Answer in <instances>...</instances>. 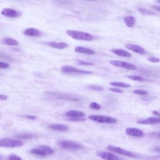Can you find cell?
<instances>
[{
	"mask_svg": "<svg viewBox=\"0 0 160 160\" xmlns=\"http://www.w3.org/2000/svg\"><path fill=\"white\" fill-rule=\"evenodd\" d=\"M2 42L5 45H7L9 46H17L19 44V43L16 41V39L11 38H5L3 39Z\"/></svg>",
	"mask_w": 160,
	"mask_h": 160,
	"instance_id": "obj_22",
	"label": "cell"
},
{
	"mask_svg": "<svg viewBox=\"0 0 160 160\" xmlns=\"http://www.w3.org/2000/svg\"><path fill=\"white\" fill-rule=\"evenodd\" d=\"M88 118L92 121H94L100 123H117V119L114 118L103 116V115H90Z\"/></svg>",
	"mask_w": 160,
	"mask_h": 160,
	"instance_id": "obj_4",
	"label": "cell"
},
{
	"mask_svg": "<svg viewBox=\"0 0 160 160\" xmlns=\"http://www.w3.org/2000/svg\"><path fill=\"white\" fill-rule=\"evenodd\" d=\"M66 33L71 38L76 40H79V41L91 42L94 39V36L91 34L86 32L75 30H67Z\"/></svg>",
	"mask_w": 160,
	"mask_h": 160,
	"instance_id": "obj_1",
	"label": "cell"
},
{
	"mask_svg": "<svg viewBox=\"0 0 160 160\" xmlns=\"http://www.w3.org/2000/svg\"><path fill=\"white\" fill-rule=\"evenodd\" d=\"M148 61L151 63H159L160 62V59L155 57H150L148 58Z\"/></svg>",
	"mask_w": 160,
	"mask_h": 160,
	"instance_id": "obj_34",
	"label": "cell"
},
{
	"mask_svg": "<svg viewBox=\"0 0 160 160\" xmlns=\"http://www.w3.org/2000/svg\"><path fill=\"white\" fill-rule=\"evenodd\" d=\"M128 78L130 79L134 80V81H138V82H142L143 81L144 78L140 76H138V75H130L128 76Z\"/></svg>",
	"mask_w": 160,
	"mask_h": 160,
	"instance_id": "obj_27",
	"label": "cell"
},
{
	"mask_svg": "<svg viewBox=\"0 0 160 160\" xmlns=\"http://www.w3.org/2000/svg\"><path fill=\"white\" fill-rule=\"evenodd\" d=\"M78 64L81 65H85V66H88V65H94L93 63H90V62H86L84 61H81V60H79V61L78 62Z\"/></svg>",
	"mask_w": 160,
	"mask_h": 160,
	"instance_id": "obj_35",
	"label": "cell"
},
{
	"mask_svg": "<svg viewBox=\"0 0 160 160\" xmlns=\"http://www.w3.org/2000/svg\"><path fill=\"white\" fill-rule=\"evenodd\" d=\"M22 117L25 118H27V119H31V120H34V119H36L37 118L36 116H32V115H23Z\"/></svg>",
	"mask_w": 160,
	"mask_h": 160,
	"instance_id": "obj_37",
	"label": "cell"
},
{
	"mask_svg": "<svg viewBox=\"0 0 160 160\" xmlns=\"http://www.w3.org/2000/svg\"><path fill=\"white\" fill-rule=\"evenodd\" d=\"M153 8L160 12V6H153Z\"/></svg>",
	"mask_w": 160,
	"mask_h": 160,
	"instance_id": "obj_41",
	"label": "cell"
},
{
	"mask_svg": "<svg viewBox=\"0 0 160 160\" xmlns=\"http://www.w3.org/2000/svg\"><path fill=\"white\" fill-rule=\"evenodd\" d=\"M125 132L127 135L133 137L142 138L145 136V133L142 130L136 128H127Z\"/></svg>",
	"mask_w": 160,
	"mask_h": 160,
	"instance_id": "obj_9",
	"label": "cell"
},
{
	"mask_svg": "<svg viewBox=\"0 0 160 160\" xmlns=\"http://www.w3.org/2000/svg\"><path fill=\"white\" fill-rule=\"evenodd\" d=\"M111 51L118 55L119 56H123V57H125V58H130L131 57V54L130 53H129L127 51H125L123 49H112L111 50Z\"/></svg>",
	"mask_w": 160,
	"mask_h": 160,
	"instance_id": "obj_16",
	"label": "cell"
},
{
	"mask_svg": "<svg viewBox=\"0 0 160 160\" xmlns=\"http://www.w3.org/2000/svg\"><path fill=\"white\" fill-rule=\"evenodd\" d=\"M88 88L93 90V91H103V88L100 86H98V85H89L88 86Z\"/></svg>",
	"mask_w": 160,
	"mask_h": 160,
	"instance_id": "obj_28",
	"label": "cell"
},
{
	"mask_svg": "<svg viewBox=\"0 0 160 160\" xmlns=\"http://www.w3.org/2000/svg\"><path fill=\"white\" fill-rule=\"evenodd\" d=\"M153 114L156 116H160V113L159 112H158L157 111H153Z\"/></svg>",
	"mask_w": 160,
	"mask_h": 160,
	"instance_id": "obj_40",
	"label": "cell"
},
{
	"mask_svg": "<svg viewBox=\"0 0 160 160\" xmlns=\"http://www.w3.org/2000/svg\"><path fill=\"white\" fill-rule=\"evenodd\" d=\"M125 47L128 49L129 50H131L132 51H134L138 54H145L146 53L145 50L142 48V46H138L137 45H133V44H126L125 45Z\"/></svg>",
	"mask_w": 160,
	"mask_h": 160,
	"instance_id": "obj_13",
	"label": "cell"
},
{
	"mask_svg": "<svg viewBox=\"0 0 160 160\" xmlns=\"http://www.w3.org/2000/svg\"><path fill=\"white\" fill-rule=\"evenodd\" d=\"M49 128L50 129L56 130V131H65L68 130V127L65 125L62 124H52L49 125Z\"/></svg>",
	"mask_w": 160,
	"mask_h": 160,
	"instance_id": "obj_19",
	"label": "cell"
},
{
	"mask_svg": "<svg viewBox=\"0 0 160 160\" xmlns=\"http://www.w3.org/2000/svg\"><path fill=\"white\" fill-rule=\"evenodd\" d=\"M110 63L113 66L122 68L128 70H135L137 69V67L134 65L125 62L118 61V60H111Z\"/></svg>",
	"mask_w": 160,
	"mask_h": 160,
	"instance_id": "obj_7",
	"label": "cell"
},
{
	"mask_svg": "<svg viewBox=\"0 0 160 160\" xmlns=\"http://www.w3.org/2000/svg\"><path fill=\"white\" fill-rule=\"evenodd\" d=\"M109 90H110L111 91H113L114 93H123V91L122 90H121L120 88H110Z\"/></svg>",
	"mask_w": 160,
	"mask_h": 160,
	"instance_id": "obj_33",
	"label": "cell"
},
{
	"mask_svg": "<svg viewBox=\"0 0 160 160\" xmlns=\"http://www.w3.org/2000/svg\"><path fill=\"white\" fill-rule=\"evenodd\" d=\"M8 160H22L21 157H19L15 154H11L8 156Z\"/></svg>",
	"mask_w": 160,
	"mask_h": 160,
	"instance_id": "obj_31",
	"label": "cell"
},
{
	"mask_svg": "<svg viewBox=\"0 0 160 160\" xmlns=\"http://www.w3.org/2000/svg\"><path fill=\"white\" fill-rule=\"evenodd\" d=\"M88 1H96V0H88Z\"/></svg>",
	"mask_w": 160,
	"mask_h": 160,
	"instance_id": "obj_46",
	"label": "cell"
},
{
	"mask_svg": "<svg viewBox=\"0 0 160 160\" xmlns=\"http://www.w3.org/2000/svg\"><path fill=\"white\" fill-rule=\"evenodd\" d=\"M124 22L128 27L132 28L134 26L135 24L136 19L132 16H127L125 18H124Z\"/></svg>",
	"mask_w": 160,
	"mask_h": 160,
	"instance_id": "obj_20",
	"label": "cell"
},
{
	"mask_svg": "<svg viewBox=\"0 0 160 160\" xmlns=\"http://www.w3.org/2000/svg\"><path fill=\"white\" fill-rule=\"evenodd\" d=\"M110 84L111 86L115 87H120V88H128L130 87V85L123 82H111Z\"/></svg>",
	"mask_w": 160,
	"mask_h": 160,
	"instance_id": "obj_23",
	"label": "cell"
},
{
	"mask_svg": "<svg viewBox=\"0 0 160 160\" xmlns=\"http://www.w3.org/2000/svg\"><path fill=\"white\" fill-rule=\"evenodd\" d=\"M58 145L66 150H71V151H76L81 150L83 148V146L77 142L70 141V140H63V141H60L58 142Z\"/></svg>",
	"mask_w": 160,
	"mask_h": 160,
	"instance_id": "obj_2",
	"label": "cell"
},
{
	"mask_svg": "<svg viewBox=\"0 0 160 160\" xmlns=\"http://www.w3.org/2000/svg\"><path fill=\"white\" fill-rule=\"evenodd\" d=\"M10 67V65L8 63H4V62H0V68H3V69H6Z\"/></svg>",
	"mask_w": 160,
	"mask_h": 160,
	"instance_id": "obj_36",
	"label": "cell"
},
{
	"mask_svg": "<svg viewBox=\"0 0 160 160\" xmlns=\"http://www.w3.org/2000/svg\"><path fill=\"white\" fill-rule=\"evenodd\" d=\"M156 151H160V148H156L155 149Z\"/></svg>",
	"mask_w": 160,
	"mask_h": 160,
	"instance_id": "obj_43",
	"label": "cell"
},
{
	"mask_svg": "<svg viewBox=\"0 0 160 160\" xmlns=\"http://www.w3.org/2000/svg\"><path fill=\"white\" fill-rule=\"evenodd\" d=\"M138 124L146 125H152L160 123V116L155 117H149L146 119H142L137 122Z\"/></svg>",
	"mask_w": 160,
	"mask_h": 160,
	"instance_id": "obj_10",
	"label": "cell"
},
{
	"mask_svg": "<svg viewBox=\"0 0 160 160\" xmlns=\"http://www.w3.org/2000/svg\"><path fill=\"white\" fill-rule=\"evenodd\" d=\"M138 10L140 12V13H142L143 15H154V14H155V13L154 12L148 10L146 9L143 8H139Z\"/></svg>",
	"mask_w": 160,
	"mask_h": 160,
	"instance_id": "obj_26",
	"label": "cell"
},
{
	"mask_svg": "<svg viewBox=\"0 0 160 160\" xmlns=\"http://www.w3.org/2000/svg\"><path fill=\"white\" fill-rule=\"evenodd\" d=\"M47 94H48L49 95L53 96L58 99H65V100H68V101H71V102H79L80 100V98H78L77 96L74 95V94H67L50 93V92H48Z\"/></svg>",
	"mask_w": 160,
	"mask_h": 160,
	"instance_id": "obj_5",
	"label": "cell"
},
{
	"mask_svg": "<svg viewBox=\"0 0 160 160\" xmlns=\"http://www.w3.org/2000/svg\"><path fill=\"white\" fill-rule=\"evenodd\" d=\"M46 44L50 47L56 48V49H59V50L65 49L68 47V45L63 42H48L46 43Z\"/></svg>",
	"mask_w": 160,
	"mask_h": 160,
	"instance_id": "obj_14",
	"label": "cell"
},
{
	"mask_svg": "<svg viewBox=\"0 0 160 160\" xmlns=\"http://www.w3.org/2000/svg\"><path fill=\"white\" fill-rule=\"evenodd\" d=\"M15 137L17 138H21V139H31L34 137V135L30 133H19L15 135Z\"/></svg>",
	"mask_w": 160,
	"mask_h": 160,
	"instance_id": "obj_24",
	"label": "cell"
},
{
	"mask_svg": "<svg viewBox=\"0 0 160 160\" xmlns=\"http://www.w3.org/2000/svg\"><path fill=\"white\" fill-rule=\"evenodd\" d=\"M158 137H159L160 138V132H159L158 133Z\"/></svg>",
	"mask_w": 160,
	"mask_h": 160,
	"instance_id": "obj_44",
	"label": "cell"
},
{
	"mask_svg": "<svg viewBox=\"0 0 160 160\" xmlns=\"http://www.w3.org/2000/svg\"><path fill=\"white\" fill-rule=\"evenodd\" d=\"M157 2H158V3H160V0H157Z\"/></svg>",
	"mask_w": 160,
	"mask_h": 160,
	"instance_id": "obj_45",
	"label": "cell"
},
{
	"mask_svg": "<svg viewBox=\"0 0 160 160\" xmlns=\"http://www.w3.org/2000/svg\"><path fill=\"white\" fill-rule=\"evenodd\" d=\"M96 155L105 160H119L118 156L111 153L101 151L96 153Z\"/></svg>",
	"mask_w": 160,
	"mask_h": 160,
	"instance_id": "obj_11",
	"label": "cell"
},
{
	"mask_svg": "<svg viewBox=\"0 0 160 160\" xmlns=\"http://www.w3.org/2000/svg\"><path fill=\"white\" fill-rule=\"evenodd\" d=\"M86 119L84 117H78V118H70V120L73 122H83Z\"/></svg>",
	"mask_w": 160,
	"mask_h": 160,
	"instance_id": "obj_32",
	"label": "cell"
},
{
	"mask_svg": "<svg viewBox=\"0 0 160 160\" xmlns=\"http://www.w3.org/2000/svg\"><path fill=\"white\" fill-rule=\"evenodd\" d=\"M2 158V156H0V159H1Z\"/></svg>",
	"mask_w": 160,
	"mask_h": 160,
	"instance_id": "obj_47",
	"label": "cell"
},
{
	"mask_svg": "<svg viewBox=\"0 0 160 160\" xmlns=\"http://www.w3.org/2000/svg\"><path fill=\"white\" fill-rule=\"evenodd\" d=\"M62 71L65 73H78V74H92L93 73L90 71H86V70H82L77 69L74 67L68 66V65H65L62 67Z\"/></svg>",
	"mask_w": 160,
	"mask_h": 160,
	"instance_id": "obj_6",
	"label": "cell"
},
{
	"mask_svg": "<svg viewBox=\"0 0 160 160\" xmlns=\"http://www.w3.org/2000/svg\"><path fill=\"white\" fill-rule=\"evenodd\" d=\"M133 93L134 94H139V95H146L148 94V92L145 90H134Z\"/></svg>",
	"mask_w": 160,
	"mask_h": 160,
	"instance_id": "obj_29",
	"label": "cell"
},
{
	"mask_svg": "<svg viewBox=\"0 0 160 160\" xmlns=\"http://www.w3.org/2000/svg\"><path fill=\"white\" fill-rule=\"evenodd\" d=\"M66 115L70 118H78V117H85V114L80 111L77 110H71L66 113Z\"/></svg>",
	"mask_w": 160,
	"mask_h": 160,
	"instance_id": "obj_17",
	"label": "cell"
},
{
	"mask_svg": "<svg viewBox=\"0 0 160 160\" xmlns=\"http://www.w3.org/2000/svg\"><path fill=\"white\" fill-rule=\"evenodd\" d=\"M2 14L8 18H17L21 15V13L11 8H5L2 10Z\"/></svg>",
	"mask_w": 160,
	"mask_h": 160,
	"instance_id": "obj_12",
	"label": "cell"
},
{
	"mask_svg": "<svg viewBox=\"0 0 160 160\" xmlns=\"http://www.w3.org/2000/svg\"><path fill=\"white\" fill-rule=\"evenodd\" d=\"M57 1L60 2H61V3H63V4H65V3H68L67 0H57Z\"/></svg>",
	"mask_w": 160,
	"mask_h": 160,
	"instance_id": "obj_42",
	"label": "cell"
},
{
	"mask_svg": "<svg viewBox=\"0 0 160 160\" xmlns=\"http://www.w3.org/2000/svg\"><path fill=\"white\" fill-rule=\"evenodd\" d=\"M0 58H3V59H5L7 60H12V59L8 56V55H4V54H0Z\"/></svg>",
	"mask_w": 160,
	"mask_h": 160,
	"instance_id": "obj_38",
	"label": "cell"
},
{
	"mask_svg": "<svg viewBox=\"0 0 160 160\" xmlns=\"http://www.w3.org/2000/svg\"><path fill=\"white\" fill-rule=\"evenodd\" d=\"M24 34L28 36H40L42 35L41 31H39L36 28H30L25 30L23 32Z\"/></svg>",
	"mask_w": 160,
	"mask_h": 160,
	"instance_id": "obj_15",
	"label": "cell"
},
{
	"mask_svg": "<svg viewBox=\"0 0 160 160\" xmlns=\"http://www.w3.org/2000/svg\"><path fill=\"white\" fill-rule=\"evenodd\" d=\"M74 50L76 53H83V54H90V55L95 54V52L93 50L89 49V48H85V47L78 46V47L75 48Z\"/></svg>",
	"mask_w": 160,
	"mask_h": 160,
	"instance_id": "obj_18",
	"label": "cell"
},
{
	"mask_svg": "<svg viewBox=\"0 0 160 160\" xmlns=\"http://www.w3.org/2000/svg\"><path fill=\"white\" fill-rule=\"evenodd\" d=\"M30 153L31 154H34L36 155H38V156H45L47 154V153L43 151L42 149H41L40 148H32L30 150Z\"/></svg>",
	"mask_w": 160,
	"mask_h": 160,
	"instance_id": "obj_21",
	"label": "cell"
},
{
	"mask_svg": "<svg viewBox=\"0 0 160 160\" xmlns=\"http://www.w3.org/2000/svg\"><path fill=\"white\" fill-rule=\"evenodd\" d=\"M90 107L93 110H100L101 109V106H100L99 104H98L97 103L95 102H93L90 105Z\"/></svg>",
	"mask_w": 160,
	"mask_h": 160,
	"instance_id": "obj_30",
	"label": "cell"
},
{
	"mask_svg": "<svg viewBox=\"0 0 160 160\" xmlns=\"http://www.w3.org/2000/svg\"><path fill=\"white\" fill-rule=\"evenodd\" d=\"M107 149L108 150L111 151L116 153L118 154H122L123 156H128V157H131V158L136 157V155L133 153H132L131 151H129L128 150L122 149V148H119V147H117V146L110 145V146H108L107 147Z\"/></svg>",
	"mask_w": 160,
	"mask_h": 160,
	"instance_id": "obj_8",
	"label": "cell"
},
{
	"mask_svg": "<svg viewBox=\"0 0 160 160\" xmlns=\"http://www.w3.org/2000/svg\"><path fill=\"white\" fill-rule=\"evenodd\" d=\"M8 99V96L5 95V94H0V100L2 101H5V100H6Z\"/></svg>",
	"mask_w": 160,
	"mask_h": 160,
	"instance_id": "obj_39",
	"label": "cell"
},
{
	"mask_svg": "<svg viewBox=\"0 0 160 160\" xmlns=\"http://www.w3.org/2000/svg\"><path fill=\"white\" fill-rule=\"evenodd\" d=\"M39 148H40L41 149H42L43 151H45L47 154H51L54 153L53 150L49 146L47 145H42V146H40Z\"/></svg>",
	"mask_w": 160,
	"mask_h": 160,
	"instance_id": "obj_25",
	"label": "cell"
},
{
	"mask_svg": "<svg viewBox=\"0 0 160 160\" xmlns=\"http://www.w3.org/2000/svg\"><path fill=\"white\" fill-rule=\"evenodd\" d=\"M23 145V142L19 141V140H16L10 138L0 139V147L13 148L21 147Z\"/></svg>",
	"mask_w": 160,
	"mask_h": 160,
	"instance_id": "obj_3",
	"label": "cell"
}]
</instances>
